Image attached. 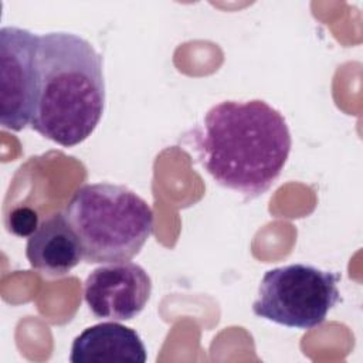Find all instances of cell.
Wrapping results in <instances>:
<instances>
[{
	"instance_id": "3",
	"label": "cell",
	"mask_w": 363,
	"mask_h": 363,
	"mask_svg": "<svg viewBox=\"0 0 363 363\" xmlns=\"http://www.w3.org/2000/svg\"><path fill=\"white\" fill-rule=\"evenodd\" d=\"M86 264L130 261L153 233V210L122 184L79 187L64 208Z\"/></svg>"
},
{
	"instance_id": "4",
	"label": "cell",
	"mask_w": 363,
	"mask_h": 363,
	"mask_svg": "<svg viewBox=\"0 0 363 363\" xmlns=\"http://www.w3.org/2000/svg\"><path fill=\"white\" fill-rule=\"evenodd\" d=\"M339 274L306 264L272 268L259 282L252 312L286 328L312 329L339 302Z\"/></svg>"
},
{
	"instance_id": "9",
	"label": "cell",
	"mask_w": 363,
	"mask_h": 363,
	"mask_svg": "<svg viewBox=\"0 0 363 363\" xmlns=\"http://www.w3.org/2000/svg\"><path fill=\"white\" fill-rule=\"evenodd\" d=\"M38 227V216L33 208L20 207L9 217V231L18 237H30Z\"/></svg>"
},
{
	"instance_id": "7",
	"label": "cell",
	"mask_w": 363,
	"mask_h": 363,
	"mask_svg": "<svg viewBox=\"0 0 363 363\" xmlns=\"http://www.w3.org/2000/svg\"><path fill=\"white\" fill-rule=\"evenodd\" d=\"M26 257L30 265L47 277H62L82 259L79 241L64 213L43 220L28 237Z\"/></svg>"
},
{
	"instance_id": "2",
	"label": "cell",
	"mask_w": 363,
	"mask_h": 363,
	"mask_svg": "<svg viewBox=\"0 0 363 363\" xmlns=\"http://www.w3.org/2000/svg\"><path fill=\"white\" fill-rule=\"evenodd\" d=\"M37 65L31 129L65 147L84 142L105 108L102 55L78 34L55 31L38 35Z\"/></svg>"
},
{
	"instance_id": "6",
	"label": "cell",
	"mask_w": 363,
	"mask_h": 363,
	"mask_svg": "<svg viewBox=\"0 0 363 363\" xmlns=\"http://www.w3.org/2000/svg\"><path fill=\"white\" fill-rule=\"evenodd\" d=\"M152 294V279L130 261L95 268L84 282V299L94 316L115 322L136 318Z\"/></svg>"
},
{
	"instance_id": "1",
	"label": "cell",
	"mask_w": 363,
	"mask_h": 363,
	"mask_svg": "<svg viewBox=\"0 0 363 363\" xmlns=\"http://www.w3.org/2000/svg\"><path fill=\"white\" fill-rule=\"evenodd\" d=\"M199 162L213 180L252 200L281 176L291 152L282 113L262 99L223 101L193 130Z\"/></svg>"
},
{
	"instance_id": "8",
	"label": "cell",
	"mask_w": 363,
	"mask_h": 363,
	"mask_svg": "<svg viewBox=\"0 0 363 363\" xmlns=\"http://www.w3.org/2000/svg\"><path fill=\"white\" fill-rule=\"evenodd\" d=\"M146 347L132 328L102 322L84 329L72 342L71 363H145Z\"/></svg>"
},
{
	"instance_id": "5",
	"label": "cell",
	"mask_w": 363,
	"mask_h": 363,
	"mask_svg": "<svg viewBox=\"0 0 363 363\" xmlns=\"http://www.w3.org/2000/svg\"><path fill=\"white\" fill-rule=\"evenodd\" d=\"M38 35L20 27L0 30V123L20 132L31 123L37 91Z\"/></svg>"
}]
</instances>
